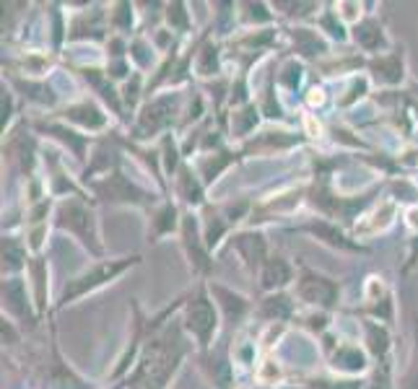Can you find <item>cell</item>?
<instances>
[{
  "instance_id": "277c9868",
  "label": "cell",
  "mask_w": 418,
  "mask_h": 389,
  "mask_svg": "<svg viewBox=\"0 0 418 389\" xmlns=\"http://www.w3.org/2000/svg\"><path fill=\"white\" fill-rule=\"evenodd\" d=\"M57 226L68 228V231L75 236H81L86 244L91 242V234H89L91 213L83 208L81 203H75V200H68V203L60 205V210H57Z\"/></svg>"
},
{
  "instance_id": "7c38bea8",
  "label": "cell",
  "mask_w": 418,
  "mask_h": 389,
  "mask_svg": "<svg viewBox=\"0 0 418 389\" xmlns=\"http://www.w3.org/2000/svg\"><path fill=\"white\" fill-rule=\"evenodd\" d=\"M174 218H177V208H174V205H164L161 213H159L154 221V234L156 236L169 234L174 228Z\"/></svg>"
},
{
  "instance_id": "6da1fadb",
  "label": "cell",
  "mask_w": 418,
  "mask_h": 389,
  "mask_svg": "<svg viewBox=\"0 0 418 389\" xmlns=\"http://www.w3.org/2000/svg\"><path fill=\"white\" fill-rule=\"evenodd\" d=\"M138 260L140 257H122V260H107V263L96 265L94 270L83 272V275H78V278H73L68 286H65L63 291V299H60V307H65V304H73L75 299H81V296H86V293H91V291H96L99 286H104L107 281H115L120 272H125L127 267H133V265H138Z\"/></svg>"
},
{
  "instance_id": "7a4b0ae2",
  "label": "cell",
  "mask_w": 418,
  "mask_h": 389,
  "mask_svg": "<svg viewBox=\"0 0 418 389\" xmlns=\"http://www.w3.org/2000/svg\"><path fill=\"white\" fill-rule=\"evenodd\" d=\"M185 327L195 335L200 348H208L213 335H216V327H218L216 307H213V301H210L203 291H200L198 296L187 304V309H185Z\"/></svg>"
},
{
  "instance_id": "8fae6325",
  "label": "cell",
  "mask_w": 418,
  "mask_h": 389,
  "mask_svg": "<svg viewBox=\"0 0 418 389\" xmlns=\"http://www.w3.org/2000/svg\"><path fill=\"white\" fill-rule=\"evenodd\" d=\"M180 192L185 195V200H187V203H200V184L195 182V177L190 174V169H182Z\"/></svg>"
},
{
  "instance_id": "ba28073f",
  "label": "cell",
  "mask_w": 418,
  "mask_h": 389,
  "mask_svg": "<svg viewBox=\"0 0 418 389\" xmlns=\"http://www.w3.org/2000/svg\"><path fill=\"white\" fill-rule=\"evenodd\" d=\"M369 68H372L374 75H377L382 83L395 86V83L403 81V57H398V54H390V57H377V60L369 63Z\"/></svg>"
},
{
  "instance_id": "5b68a950",
  "label": "cell",
  "mask_w": 418,
  "mask_h": 389,
  "mask_svg": "<svg viewBox=\"0 0 418 389\" xmlns=\"http://www.w3.org/2000/svg\"><path fill=\"white\" fill-rule=\"evenodd\" d=\"M304 231L315 234L317 239L327 242V244L340 247V249H354V252H361V249H363L361 244H354L351 239H345L343 231H340L338 226H333V223H327V221H312V223H307V226H304Z\"/></svg>"
},
{
  "instance_id": "3957f363",
  "label": "cell",
  "mask_w": 418,
  "mask_h": 389,
  "mask_svg": "<svg viewBox=\"0 0 418 389\" xmlns=\"http://www.w3.org/2000/svg\"><path fill=\"white\" fill-rule=\"evenodd\" d=\"M338 283L333 278H327L322 272H315L304 267L301 275L296 278V296H299L304 304H312V307H325L333 309L338 304Z\"/></svg>"
},
{
  "instance_id": "8992f818",
  "label": "cell",
  "mask_w": 418,
  "mask_h": 389,
  "mask_svg": "<svg viewBox=\"0 0 418 389\" xmlns=\"http://www.w3.org/2000/svg\"><path fill=\"white\" fill-rule=\"evenodd\" d=\"M354 36L366 52H377V50H382V47H387V36H384V31H382V24H377L374 18L361 21V24L354 29Z\"/></svg>"
},
{
  "instance_id": "30bf717a",
  "label": "cell",
  "mask_w": 418,
  "mask_h": 389,
  "mask_svg": "<svg viewBox=\"0 0 418 389\" xmlns=\"http://www.w3.org/2000/svg\"><path fill=\"white\" fill-rule=\"evenodd\" d=\"M263 314L268 319H286L291 314V301L286 296H271V299H265V309Z\"/></svg>"
},
{
  "instance_id": "9c48e42d",
  "label": "cell",
  "mask_w": 418,
  "mask_h": 389,
  "mask_svg": "<svg viewBox=\"0 0 418 389\" xmlns=\"http://www.w3.org/2000/svg\"><path fill=\"white\" fill-rule=\"evenodd\" d=\"M236 249H239V254L245 257L247 263H263L265 257V242L260 234H239L234 239Z\"/></svg>"
},
{
  "instance_id": "5bb4252c",
  "label": "cell",
  "mask_w": 418,
  "mask_h": 389,
  "mask_svg": "<svg viewBox=\"0 0 418 389\" xmlns=\"http://www.w3.org/2000/svg\"><path fill=\"white\" fill-rule=\"evenodd\" d=\"M166 18H169V24H172L174 29H180V31H187V29H190V24H187V10H185V6H182V3H174V6H169V10H166Z\"/></svg>"
},
{
  "instance_id": "4fadbf2b",
  "label": "cell",
  "mask_w": 418,
  "mask_h": 389,
  "mask_svg": "<svg viewBox=\"0 0 418 389\" xmlns=\"http://www.w3.org/2000/svg\"><path fill=\"white\" fill-rule=\"evenodd\" d=\"M366 330H369V340H372L374 355H382L387 348H390V337H387V332H384L382 327L372 325V322H366Z\"/></svg>"
},
{
  "instance_id": "9a60e30c",
  "label": "cell",
  "mask_w": 418,
  "mask_h": 389,
  "mask_svg": "<svg viewBox=\"0 0 418 389\" xmlns=\"http://www.w3.org/2000/svg\"><path fill=\"white\" fill-rule=\"evenodd\" d=\"M18 257H24V252H16V242H13V236L3 239V260H8L10 270L24 265V260H18Z\"/></svg>"
},
{
  "instance_id": "52a82bcc",
  "label": "cell",
  "mask_w": 418,
  "mask_h": 389,
  "mask_svg": "<svg viewBox=\"0 0 418 389\" xmlns=\"http://www.w3.org/2000/svg\"><path fill=\"white\" fill-rule=\"evenodd\" d=\"M291 265L283 257H268L263 263V286L265 288H281L291 281Z\"/></svg>"
}]
</instances>
